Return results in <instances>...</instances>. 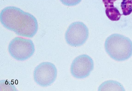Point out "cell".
Masks as SVG:
<instances>
[{
	"label": "cell",
	"instance_id": "7a4b0ae2",
	"mask_svg": "<svg viewBox=\"0 0 132 91\" xmlns=\"http://www.w3.org/2000/svg\"><path fill=\"white\" fill-rule=\"evenodd\" d=\"M105 50L112 59L118 61L126 60L132 55V42L128 38L119 34H112L106 39Z\"/></svg>",
	"mask_w": 132,
	"mask_h": 91
},
{
	"label": "cell",
	"instance_id": "5b68a950",
	"mask_svg": "<svg viewBox=\"0 0 132 91\" xmlns=\"http://www.w3.org/2000/svg\"><path fill=\"white\" fill-rule=\"evenodd\" d=\"M89 31L86 26L82 22L72 23L66 31L65 38L67 43L73 47L83 45L87 40Z\"/></svg>",
	"mask_w": 132,
	"mask_h": 91
},
{
	"label": "cell",
	"instance_id": "9c48e42d",
	"mask_svg": "<svg viewBox=\"0 0 132 91\" xmlns=\"http://www.w3.org/2000/svg\"><path fill=\"white\" fill-rule=\"evenodd\" d=\"M117 0H102L105 8L114 7V2Z\"/></svg>",
	"mask_w": 132,
	"mask_h": 91
},
{
	"label": "cell",
	"instance_id": "6da1fadb",
	"mask_svg": "<svg viewBox=\"0 0 132 91\" xmlns=\"http://www.w3.org/2000/svg\"><path fill=\"white\" fill-rule=\"evenodd\" d=\"M0 20L5 28L23 37H33L38 29L37 20L33 15L15 6H7L3 9Z\"/></svg>",
	"mask_w": 132,
	"mask_h": 91
},
{
	"label": "cell",
	"instance_id": "3957f363",
	"mask_svg": "<svg viewBox=\"0 0 132 91\" xmlns=\"http://www.w3.org/2000/svg\"><path fill=\"white\" fill-rule=\"evenodd\" d=\"M9 52L14 59L24 61L31 57L35 51L34 44L31 40L16 37L10 42L8 47Z\"/></svg>",
	"mask_w": 132,
	"mask_h": 91
},
{
	"label": "cell",
	"instance_id": "ba28073f",
	"mask_svg": "<svg viewBox=\"0 0 132 91\" xmlns=\"http://www.w3.org/2000/svg\"><path fill=\"white\" fill-rule=\"evenodd\" d=\"M63 4L68 6H73L78 4L81 0H60Z\"/></svg>",
	"mask_w": 132,
	"mask_h": 91
},
{
	"label": "cell",
	"instance_id": "52a82bcc",
	"mask_svg": "<svg viewBox=\"0 0 132 91\" xmlns=\"http://www.w3.org/2000/svg\"><path fill=\"white\" fill-rule=\"evenodd\" d=\"M106 14L109 19L112 21H117L120 19L122 14L114 6L105 9Z\"/></svg>",
	"mask_w": 132,
	"mask_h": 91
},
{
	"label": "cell",
	"instance_id": "277c9868",
	"mask_svg": "<svg viewBox=\"0 0 132 91\" xmlns=\"http://www.w3.org/2000/svg\"><path fill=\"white\" fill-rule=\"evenodd\" d=\"M34 78L36 83L43 87L50 85L55 80L57 70L55 65L49 62H43L38 65L34 72Z\"/></svg>",
	"mask_w": 132,
	"mask_h": 91
},
{
	"label": "cell",
	"instance_id": "8992f818",
	"mask_svg": "<svg viewBox=\"0 0 132 91\" xmlns=\"http://www.w3.org/2000/svg\"><path fill=\"white\" fill-rule=\"evenodd\" d=\"M93 68L92 59L88 55L83 54L77 56L73 60L70 71L74 77L82 79L88 76Z\"/></svg>",
	"mask_w": 132,
	"mask_h": 91
}]
</instances>
